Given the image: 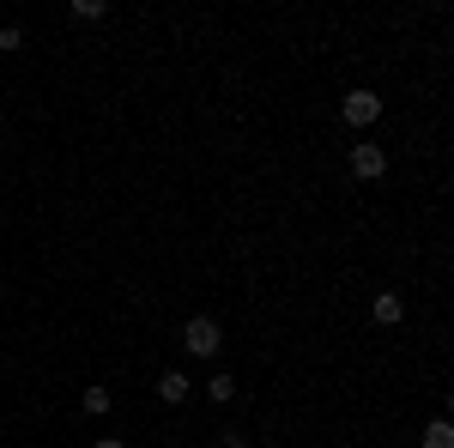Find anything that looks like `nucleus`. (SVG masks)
I'll return each mask as SVG.
<instances>
[{
  "label": "nucleus",
  "instance_id": "f257e3e1",
  "mask_svg": "<svg viewBox=\"0 0 454 448\" xmlns=\"http://www.w3.org/2000/svg\"><path fill=\"white\" fill-rule=\"evenodd\" d=\"M182 345H188L194 358H218V345H224V327H218L212 315H194V321L182 327Z\"/></svg>",
  "mask_w": 454,
  "mask_h": 448
},
{
  "label": "nucleus",
  "instance_id": "f03ea898",
  "mask_svg": "<svg viewBox=\"0 0 454 448\" xmlns=\"http://www.w3.org/2000/svg\"><path fill=\"white\" fill-rule=\"evenodd\" d=\"M340 115H346V128H370V122L382 115V98H376V91H346Z\"/></svg>",
  "mask_w": 454,
  "mask_h": 448
},
{
  "label": "nucleus",
  "instance_id": "7ed1b4c3",
  "mask_svg": "<svg viewBox=\"0 0 454 448\" xmlns=\"http://www.w3.org/2000/svg\"><path fill=\"white\" fill-rule=\"evenodd\" d=\"M382 170H387V152L376 145V139H364V145H351V176H357V182H376Z\"/></svg>",
  "mask_w": 454,
  "mask_h": 448
},
{
  "label": "nucleus",
  "instance_id": "20e7f679",
  "mask_svg": "<svg viewBox=\"0 0 454 448\" xmlns=\"http://www.w3.org/2000/svg\"><path fill=\"white\" fill-rule=\"evenodd\" d=\"M188 388H194V381L182 376V370H164V376H158V400H170V406H182V400H188Z\"/></svg>",
  "mask_w": 454,
  "mask_h": 448
},
{
  "label": "nucleus",
  "instance_id": "39448f33",
  "mask_svg": "<svg viewBox=\"0 0 454 448\" xmlns=\"http://www.w3.org/2000/svg\"><path fill=\"white\" fill-rule=\"evenodd\" d=\"M370 315H376V321H382V327H394V321H400V315H406V303H400V297H394V291H376V303H370Z\"/></svg>",
  "mask_w": 454,
  "mask_h": 448
},
{
  "label": "nucleus",
  "instance_id": "423d86ee",
  "mask_svg": "<svg viewBox=\"0 0 454 448\" xmlns=\"http://www.w3.org/2000/svg\"><path fill=\"white\" fill-rule=\"evenodd\" d=\"M424 448H454V424L449 418H436V424L424 430Z\"/></svg>",
  "mask_w": 454,
  "mask_h": 448
},
{
  "label": "nucleus",
  "instance_id": "0eeeda50",
  "mask_svg": "<svg viewBox=\"0 0 454 448\" xmlns=\"http://www.w3.org/2000/svg\"><path fill=\"white\" fill-rule=\"evenodd\" d=\"M79 406H85L91 418H98V413H109V388H85V394H79Z\"/></svg>",
  "mask_w": 454,
  "mask_h": 448
},
{
  "label": "nucleus",
  "instance_id": "6e6552de",
  "mask_svg": "<svg viewBox=\"0 0 454 448\" xmlns=\"http://www.w3.org/2000/svg\"><path fill=\"white\" fill-rule=\"evenodd\" d=\"M67 12H73V19H85V25H91V19H104L109 6H104V0H73Z\"/></svg>",
  "mask_w": 454,
  "mask_h": 448
},
{
  "label": "nucleus",
  "instance_id": "1a4fd4ad",
  "mask_svg": "<svg viewBox=\"0 0 454 448\" xmlns=\"http://www.w3.org/2000/svg\"><path fill=\"white\" fill-rule=\"evenodd\" d=\"M207 394H212V400H218V406H224V400H231V394H237V381H231V376H224V370H218V376L207 381Z\"/></svg>",
  "mask_w": 454,
  "mask_h": 448
},
{
  "label": "nucleus",
  "instance_id": "9d476101",
  "mask_svg": "<svg viewBox=\"0 0 454 448\" xmlns=\"http://www.w3.org/2000/svg\"><path fill=\"white\" fill-rule=\"evenodd\" d=\"M19 43H25V31H19V25H0V49H6V55H12Z\"/></svg>",
  "mask_w": 454,
  "mask_h": 448
},
{
  "label": "nucleus",
  "instance_id": "9b49d317",
  "mask_svg": "<svg viewBox=\"0 0 454 448\" xmlns=\"http://www.w3.org/2000/svg\"><path fill=\"white\" fill-rule=\"evenodd\" d=\"M98 448H128V443H121V436H104V443H98Z\"/></svg>",
  "mask_w": 454,
  "mask_h": 448
}]
</instances>
